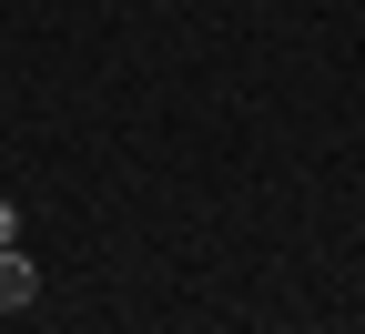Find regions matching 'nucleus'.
Returning a JSON list of instances; mask_svg holds the SVG:
<instances>
[{
	"label": "nucleus",
	"instance_id": "1",
	"mask_svg": "<svg viewBox=\"0 0 365 334\" xmlns=\"http://www.w3.org/2000/svg\"><path fill=\"white\" fill-rule=\"evenodd\" d=\"M31 304H41V263L11 244V254H0V314H31Z\"/></svg>",
	"mask_w": 365,
	"mask_h": 334
},
{
	"label": "nucleus",
	"instance_id": "2",
	"mask_svg": "<svg viewBox=\"0 0 365 334\" xmlns=\"http://www.w3.org/2000/svg\"><path fill=\"white\" fill-rule=\"evenodd\" d=\"M11 244H21V203L0 193V254H11Z\"/></svg>",
	"mask_w": 365,
	"mask_h": 334
}]
</instances>
